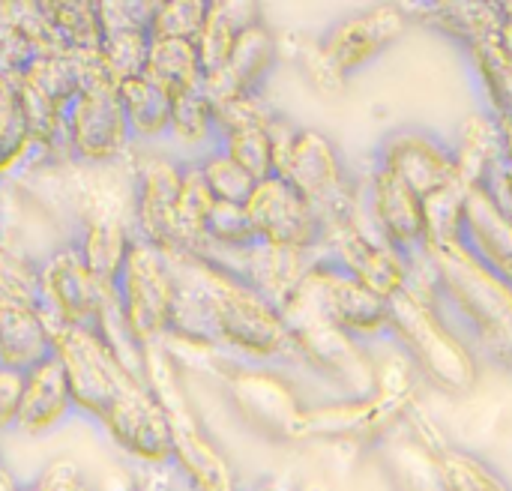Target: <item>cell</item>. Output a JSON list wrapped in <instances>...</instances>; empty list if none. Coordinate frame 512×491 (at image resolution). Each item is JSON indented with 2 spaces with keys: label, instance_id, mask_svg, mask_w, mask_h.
<instances>
[{
  "label": "cell",
  "instance_id": "cell-12",
  "mask_svg": "<svg viewBox=\"0 0 512 491\" xmlns=\"http://www.w3.org/2000/svg\"><path fill=\"white\" fill-rule=\"evenodd\" d=\"M414 27L408 6H372L333 21L315 36V45L327 66L348 81L354 72L378 60L393 42H399Z\"/></svg>",
  "mask_w": 512,
  "mask_h": 491
},
{
  "label": "cell",
  "instance_id": "cell-32",
  "mask_svg": "<svg viewBox=\"0 0 512 491\" xmlns=\"http://www.w3.org/2000/svg\"><path fill=\"white\" fill-rule=\"evenodd\" d=\"M33 491H99L90 474L69 456L51 459L33 480H27Z\"/></svg>",
  "mask_w": 512,
  "mask_h": 491
},
{
  "label": "cell",
  "instance_id": "cell-23",
  "mask_svg": "<svg viewBox=\"0 0 512 491\" xmlns=\"http://www.w3.org/2000/svg\"><path fill=\"white\" fill-rule=\"evenodd\" d=\"M465 57L486 102V117L501 126H512V51L501 42V33L468 48Z\"/></svg>",
  "mask_w": 512,
  "mask_h": 491
},
{
  "label": "cell",
  "instance_id": "cell-24",
  "mask_svg": "<svg viewBox=\"0 0 512 491\" xmlns=\"http://www.w3.org/2000/svg\"><path fill=\"white\" fill-rule=\"evenodd\" d=\"M45 18L51 30V42L57 51L96 60L102 45V18L99 3L93 0H45Z\"/></svg>",
  "mask_w": 512,
  "mask_h": 491
},
{
  "label": "cell",
  "instance_id": "cell-17",
  "mask_svg": "<svg viewBox=\"0 0 512 491\" xmlns=\"http://www.w3.org/2000/svg\"><path fill=\"white\" fill-rule=\"evenodd\" d=\"M75 417L72 393L63 375V366L57 357H48L45 363L24 372L21 402L15 414L12 432L21 438H45L57 432L63 423Z\"/></svg>",
  "mask_w": 512,
  "mask_h": 491
},
{
  "label": "cell",
  "instance_id": "cell-11",
  "mask_svg": "<svg viewBox=\"0 0 512 491\" xmlns=\"http://www.w3.org/2000/svg\"><path fill=\"white\" fill-rule=\"evenodd\" d=\"M372 162L399 177L423 201L456 180V147L453 138L432 126L402 123L390 129L369 153Z\"/></svg>",
  "mask_w": 512,
  "mask_h": 491
},
{
  "label": "cell",
  "instance_id": "cell-28",
  "mask_svg": "<svg viewBox=\"0 0 512 491\" xmlns=\"http://www.w3.org/2000/svg\"><path fill=\"white\" fill-rule=\"evenodd\" d=\"M252 243H258V234L252 228V219L246 213V207L237 204H213V210L207 213L204 231H201V246L195 252H207V255H234L249 249Z\"/></svg>",
  "mask_w": 512,
  "mask_h": 491
},
{
  "label": "cell",
  "instance_id": "cell-15",
  "mask_svg": "<svg viewBox=\"0 0 512 491\" xmlns=\"http://www.w3.org/2000/svg\"><path fill=\"white\" fill-rule=\"evenodd\" d=\"M453 249L512 285V219L483 186H471L462 201Z\"/></svg>",
  "mask_w": 512,
  "mask_h": 491
},
{
  "label": "cell",
  "instance_id": "cell-27",
  "mask_svg": "<svg viewBox=\"0 0 512 491\" xmlns=\"http://www.w3.org/2000/svg\"><path fill=\"white\" fill-rule=\"evenodd\" d=\"M432 456L441 491H512L507 477L474 450L444 441L432 447Z\"/></svg>",
  "mask_w": 512,
  "mask_h": 491
},
{
  "label": "cell",
  "instance_id": "cell-6",
  "mask_svg": "<svg viewBox=\"0 0 512 491\" xmlns=\"http://www.w3.org/2000/svg\"><path fill=\"white\" fill-rule=\"evenodd\" d=\"M129 162L132 228L165 255H183L186 243L177 225V198L183 186V159L168 147H135Z\"/></svg>",
  "mask_w": 512,
  "mask_h": 491
},
{
  "label": "cell",
  "instance_id": "cell-14",
  "mask_svg": "<svg viewBox=\"0 0 512 491\" xmlns=\"http://www.w3.org/2000/svg\"><path fill=\"white\" fill-rule=\"evenodd\" d=\"M150 9L144 0H108L99 3L102 18V45L96 66L102 78L120 87L129 78L144 75L150 51Z\"/></svg>",
  "mask_w": 512,
  "mask_h": 491
},
{
  "label": "cell",
  "instance_id": "cell-22",
  "mask_svg": "<svg viewBox=\"0 0 512 491\" xmlns=\"http://www.w3.org/2000/svg\"><path fill=\"white\" fill-rule=\"evenodd\" d=\"M120 108L135 147H159L165 144L171 123V96L159 90L147 75L129 78L117 87Z\"/></svg>",
  "mask_w": 512,
  "mask_h": 491
},
{
  "label": "cell",
  "instance_id": "cell-16",
  "mask_svg": "<svg viewBox=\"0 0 512 491\" xmlns=\"http://www.w3.org/2000/svg\"><path fill=\"white\" fill-rule=\"evenodd\" d=\"M282 57V45L279 36L273 33V27L261 18L258 24H252L240 42L234 45L231 57L225 60L222 69L204 75V96L216 105L225 99H237V96H261L270 75L276 72Z\"/></svg>",
  "mask_w": 512,
  "mask_h": 491
},
{
  "label": "cell",
  "instance_id": "cell-31",
  "mask_svg": "<svg viewBox=\"0 0 512 491\" xmlns=\"http://www.w3.org/2000/svg\"><path fill=\"white\" fill-rule=\"evenodd\" d=\"M207 15V0H162L150 9V39L195 42Z\"/></svg>",
  "mask_w": 512,
  "mask_h": 491
},
{
  "label": "cell",
  "instance_id": "cell-35",
  "mask_svg": "<svg viewBox=\"0 0 512 491\" xmlns=\"http://www.w3.org/2000/svg\"><path fill=\"white\" fill-rule=\"evenodd\" d=\"M132 491H192L189 489V483L177 474L174 477V483H159V486H135Z\"/></svg>",
  "mask_w": 512,
  "mask_h": 491
},
{
  "label": "cell",
  "instance_id": "cell-33",
  "mask_svg": "<svg viewBox=\"0 0 512 491\" xmlns=\"http://www.w3.org/2000/svg\"><path fill=\"white\" fill-rule=\"evenodd\" d=\"M30 51L21 45L18 30H15V3L0 0V69H18Z\"/></svg>",
  "mask_w": 512,
  "mask_h": 491
},
{
  "label": "cell",
  "instance_id": "cell-37",
  "mask_svg": "<svg viewBox=\"0 0 512 491\" xmlns=\"http://www.w3.org/2000/svg\"><path fill=\"white\" fill-rule=\"evenodd\" d=\"M0 243H3V207H0Z\"/></svg>",
  "mask_w": 512,
  "mask_h": 491
},
{
  "label": "cell",
  "instance_id": "cell-8",
  "mask_svg": "<svg viewBox=\"0 0 512 491\" xmlns=\"http://www.w3.org/2000/svg\"><path fill=\"white\" fill-rule=\"evenodd\" d=\"M39 261V309L57 327H93L114 291L87 267L78 243L66 234Z\"/></svg>",
  "mask_w": 512,
  "mask_h": 491
},
{
  "label": "cell",
  "instance_id": "cell-7",
  "mask_svg": "<svg viewBox=\"0 0 512 491\" xmlns=\"http://www.w3.org/2000/svg\"><path fill=\"white\" fill-rule=\"evenodd\" d=\"M66 144L81 168H111L135 150L117 87L102 78L99 66L66 108Z\"/></svg>",
  "mask_w": 512,
  "mask_h": 491
},
{
  "label": "cell",
  "instance_id": "cell-10",
  "mask_svg": "<svg viewBox=\"0 0 512 491\" xmlns=\"http://www.w3.org/2000/svg\"><path fill=\"white\" fill-rule=\"evenodd\" d=\"M99 429L138 468L153 471L171 465L174 456L171 414L147 384L126 387L99 420Z\"/></svg>",
  "mask_w": 512,
  "mask_h": 491
},
{
  "label": "cell",
  "instance_id": "cell-4",
  "mask_svg": "<svg viewBox=\"0 0 512 491\" xmlns=\"http://www.w3.org/2000/svg\"><path fill=\"white\" fill-rule=\"evenodd\" d=\"M54 357L63 366L75 417H84L93 426H99L126 387L144 384L96 327H63L54 342Z\"/></svg>",
  "mask_w": 512,
  "mask_h": 491
},
{
  "label": "cell",
  "instance_id": "cell-18",
  "mask_svg": "<svg viewBox=\"0 0 512 491\" xmlns=\"http://www.w3.org/2000/svg\"><path fill=\"white\" fill-rule=\"evenodd\" d=\"M57 327L39 303H6L0 306V366L30 372L33 366L54 357Z\"/></svg>",
  "mask_w": 512,
  "mask_h": 491
},
{
  "label": "cell",
  "instance_id": "cell-26",
  "mask_svg": "<svg viewBox=\"0 0 512 491\" xmlns=\"http://www.w3.org/2000/svg\"><path fill=\"white\" fill-rule=\"evenodd\" d=\"M144 75L159 90H165L171 99H177L183 93L201 90V84H204V66H201V57H198L195 42L150 39Z\"/></svg>",
  "mask_w": 512,
  "mask_h": 491
},
{
  "label": "cell",
  "instance_id": "cell-25",
  "mask_svg": "<svg viewBox=\"0 0 512 491\" xmlns=\"http://www.w3.org/2000/svg\"><path fill=\"white\" fill-rule=\"evenodd\" d=\"M36 162V144L18 105V78L0 69V186L27 174Z\"/></svg>",
  "mask_w": 512,
  "mask_h": 491
},
{
  "label": "cell",
  "instance_id": "cell-30",
  "mask_svg": "<svg viewBox=\"0 0 512 491\" xmlns=\"http://www.w3.org/2000/svg\"><path fill=\"white\" fill-rule=\"evenodd\" d=\"M213 204H216V198L210 195L198 165L183 162V186H180V198H177V225H180L186 252H195L201 246V231H204V222H207V213L213 210Z\"/></svg>",
  "mask_w": 512,
  "mask_h": 491
},
{
  "label": "cell",
  "instance_id": "cell-1",
  "mask_svg": "<svg viewBox=\"0 0 512 491\" xmlns=\"http://www.w3.org/2000/svg\"><path fill=\"white\" fill-rule=\"evenodd\" d=\"M171 264L204 294L222 351L249 366H300L294 336L276 303L198 252L174 255Z\"/></svg>",
  "mask_w": 512,
  "mask_h": 491
},
{
  "label": "cell",
  "instance_id": "cell-29",
  "mask_svg": "<svg viewBox=\"0 0 512 491\" xmlns=\"http://www.w3.org/2000/svg\"><path fill=\"white\" fill-rule=\"evenodd\" d=\"M195 165H198V171H201V177H204L210 195H213L219 204L246 207V201L252 198V192H255V186H258V180H255L249 171H243V168H240L228 153H222L219 147L210 150L207 156H201Z\"/></svg>",
  "mask_w": 512,
  "mask_h": 491
},
{
  "label": "cell",
  "instance_id": "cell-34",
  "mask_svg": "<svg viewBox=\"0 0 512 491\" xmlns=\"http://www.w3.org/2000/svg\"><path fill=\"white\" fill-rule=\"evenodd\" d=\"M21 387H24V375L15 372V369L0 366V435L12 432V426H15Z\"/></svg>",
  "mask_w": 512,
  "mask_h": 491
},
{
  "label": "cell",
  "instance_id": "cell-5",
  "mask_svg": "<svg viewBox=\"0 0 512 491\" xmlns=\"http://www.w3.org/2000/svg\"><path fill=\"white\" fill-rule=\"evenodd\" d=\"M276 177L288 180L312 204V210L321 216L327 231L336 225H345L351 219L357 192H360V180L345 165V159L330 135L300 126Z\"/></svg>",
  "mask_w": 512,
  "mask_h": 491
},
{
  "label": "cell",
  "instance_id": "cell-13",
  "mask_svg": "<svg viewBox=\"0 0 512 491\" xmlns=\"http://www.w3.org/2000/svg\"><path fill=\"white\" fill-rule=\"evenodd\" d=\"M246 213L261 243L297 249V252H321L327 228L312 204L282 177H267L255 186L246 201Z\"/></svg>",
  "mask_w": 512,
  "mask_h": 491
},
{
  "label": "cell",
  "instance_id": "cell-2",
  "mask_svg": "<svg viewBox=\"0 0 512 491\" xmlns=\"http://www.w3.org/2000/svg\"><path fill=\"white\" fill-rule=\"evenodd\" d=\"M390 339H396L420 372L441 390L468 393L477 384V357L414 288H405L390 300Z\"/></svg>",
  "mask_w": 512,
  "mask_h": 491
},
{
  "label": "cell",
  "instance_id": "cell-19",
  "mask_svg": "<svg viewBox=\"0 0 512 491\" xmlns=\"http://www.w3.org/2000/svg\"><path fill=\"white\" fill-rule=\"evenodd\" d=\"M411 21L423 24L462 51L498 36L507 24V6L501 3H423L408 6Z\"/></svg>",
  "mask_w": 512,
  "mask_h": 491
},
{
  "label": "cell",
  "instance_id": "cell-3",
  "mask_svg": "<svg viewBox=\"0 0 512 491\" xmlns=\"http://www.w3.org/2000/svg\"><path fill=\"white\" fill-rule=\"evenodd\" d=\"M177 294L180 282L171 258L150 246L147 240L135 237L114 282V300L123 327L129 330L132 342L141 351L162 345L168 339Z\"/></svg>",
  "mask_w": 512,
  "mask_h": 491
},
{
  "label": "cell",
  "instance_id": "cell-20",
  "mask_svg": "<svg viewBox=\"0 0 512 491\" xmlns=\"http://www.w3.org/2000/svg\"><path fill=\"white\" fill-rule=\"evenodd\" d=\"M264 18L258 3L249 0H216L207 3V15L201 24V33L195 36V48L204 66V75L216 72L225 66V60L231 57L234 45L240 42V36L258 24Z\"/></svg>",
  "mask_w": 512,
  "mask_h": 491
},
{
  "label": "cell",
  "instance_id": "cell-9",
  "mask_svg": "<svg viewBox=\"0 0 512 491\" xmlns=\"http://www.w3.org/2000/svg\"><path fill=\"white\" fill-rule=\"evenodd\" d=\"M360 204L375 231L408 261L411 273L420 270L429 255L423 198L369 159V168L360 177Z\"/></svg>",
  "mask_w": 512,
  "mask_h": 491
},
{
  "label": "cell",
  "instance_id": "cell-38",
  "mask_svg": "<svg viewBox=\"0 0 512 491\" xmlns=\"http://www.w3.org/2000/svg\"><path fill=\"white\" fill-rule=\"evenodd\" d=\"M243 491H246V489H243Z\"/></svg>",
  "mask_w": 512,
  "mask_h": 491
},
{
  "label": "cell",
  "instance_id": "cell-36",
  "mask_svg": "<svg viewBox=\"0 0 512 491\" xmlns=\"http://www.w3.org/2000/svg\"><path fill=\"white\" fill-rule=\"evenodd\" d=\"M249 491H288V489H282V486H273V483H270V486H258V489H249Z\"/></svg>",
  "mask_w": 512,
  "mask_h": 491
},
{
  "label": "cell",
  "instance_id": "cell-21",
  "mask_svg": "<svg viewBox=\"0 0 512 491\" xmlns=\"http://www.w3.org/2000/svg\"><path fill=\"white\" fill-rule=\"evenodd\" d=\"M162 147H168L183 162H198L201 156L219 147L216 111L204 90L183 93L171 102V123Z\"/></svg>",
  "mask_w": 512,
  "mask_h": 491
}]
</instances>
